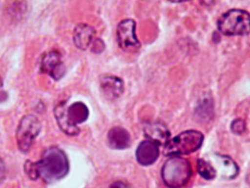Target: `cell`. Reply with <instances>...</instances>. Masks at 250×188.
<instances>
[{"instance_id": "cell-1", "label": "cell", "mask_w": 250, "mask_h": 188, "mask_svg": "<svg viewBox=\"0 0 250 188\" xmlns=\"http://www.w3.org/2000/svg\"><path fill=\"white\" fill-rule=\"evenodd\" d=\"M36 163L39 178L47 184L63 179L69 172L68 157L58 147L47 148L43 152L42 159Z\"/></svg>"}, {"instance_id": "cell-2", "label": "cell", "mask_w": 250, "mask_h": 188, "mask_svg": "<svg viewBox=\"0 0 250 188\" xmlns=\"http://www.w3.org/2000/svg\"><path fill=\"white\" fill-rule=\"evenodd\" d=\"M191 173L189 162L178 156L168 159L162 169V180L169 188H182L189 181Z\"/></svg>"}, {"instance_id": "cell-3", "label": "cell", "mask_w": 250, "mask_h": 188, "mask_svg": "<svg viewBox=\"0 0 250 188\" xmlns=\"http://www.w3.org/2000/svg\"><path fill=\"white\" fill-rule=\"evenodd\" d=\"M218 29L225 35H246L250 33V14L245 10L232 9L221 16Z\"/></svg>"}, {"instance_id": "cell-4", "label": "cell", "mask_w": 250, "mask_h": 188, "mask_svg": "<svg viewBox=\"0 0 250 188\" xmlns=\"http://www.w3.org/2000/svg\"><path fill=\"white\" fill-rule=\"evenodd\" d=\"M203 134L198 131L187 130L171 139L164 148L165 156H178L194 152L203 144Z\"/></svg>"}, {"instance_id": "cell-5", "label": "cell", "mask_w": 250, "mask_h": 188, "mask_svg": "<svg viewBox=\"0 0 250 188\" xmlns=\"http://www.w3.org/2000/svg\"><path fill=\"white\" fill-rule=\"evenodd\" d=\"M42 130V123L36 116H24L19 123L16 132L17 145L20 151L27 153Z\"/></svg>"}, {"instance_id": "cell-6", "label": "cell", "mask_w": 250, "mask_h": 188, "mask_svg": "<svg viewBox=\"0 0 250 188\" xmlns=\"http://www.w3.org/2000/svg\"><path fill=\"white\" fill-rule=\"evenodd\" d=\"M117 41L121 49L134 53L140 49L141 44L136 35V22L133 19L121 21L117 26Z\"/></svg>"}, {"instance_id": "cell-7", "label": "cell", "mask_w": 250, "mask_h": 188, "mask_svg": "<svg viewBox=\"0 0 250 188\" xmlns=\"http://www.w3.org/2000/svg\"><path fill=\"white\" fill-rule=\"evenodd\" d=\"M62 58V54L58 49L46 51L41 59V71L49 75L55 81L62 79L66 72Z\"/></svg>"}, {"instance_id": "cell-8", "label": "cell", "mask_w": 250, "mask_h": 188, "mask_svg": "<svg viewBox=\"0 0 250 188\" xmlns=\"http://www.w3.org/2000/svg\"><path fill=\"white\" fill-rule=\"evenodd\" d=\"M210 164L216 170V175H219L223 179H233L238 173V167L236 163L228 156L222 154H213L209 157Z\"/></svg>"}, {"instance_id": "cell-9", "label": "cell", "mask_w": 250, "mask_h": 188, "mask_svg": "<svg viewBox=\"0 0 250 188\" xmlns=\"http://www.w3.org/2000/svg\"><path fill=\"white\" fill-rule=\"evenodd\" d=\"M145 136L148 141L164 147L170 141L171 134L167 126L161 121L147 122L143 127Z\"/></svg>"}, {"instance_id": "cell-10", "label": "cell", "mask_w": 250, "mask_h": 188, "mask_svg": "<svg viewBox=\"0 0 250 188\" xmlns=\"http://www.w3.org/2000/svg\"><path fill=\"white\" fill-rule=\"evenodd\" d=\"M100 87L102 94L109 101L119 98L124 91L122 79L115 75L106 74L100 78Z\"/></svg>"}, {"instance_id": "cell-11", "label": "cell", "mask_w": 250, "mask_h": 188, "mask_svg": "<svg viewBox=\"0 0 250 188\" xmlns=\"http://www.w3.org/2000/svg\"><path fill=\"white\" fill-rule=\"evenodd\" d=\"M159 156V145L148 140L140 142L136 150V158L142 165H150L156 161Z\"/></svg>"}, {"instance_id": "cell-12", "label": "cell", "mask_w": 250, "mask_h": 188, "mask_svg": "<svg viewBox=\"0 0 250 188\" xmlns=\"http://www.w3.org/2000/svg\"><path fill=\"white\" fill-rule=\"evenodd\" d=\"M96 30L87 24H79L75 26L73 33V39L77 48L86 50L94 39Z\"/></svg>"}, {"instance_id": "cell-13", "label": "cell", "mask_w": 250, "mask_h": 188, "mask_svg": "<svg viewBox=\"0 0 250 188\" xmlns=\"http://www.w3.org/2000/svg\"><path fill=\"white\" fill-rule=\"evenodd\" d=\"M67 109L65 101H61L55 106L54 110L57 123L61 130L68 136H77L80 134V129L78 126L71 124L67 116Z\"/></svg>"}, {"instance_id": "cell-14", "label": "cell", "mask_w": 250, "mask_h": 188, "mask_svg": "<svg viewBox=\"0 0 250 188\" xmlns=\"http://www.w3.org/2000/svg\"><path fill=\"white\" fill-rule=\"evenodd\" d=\"M107 142L114 149H125L131 145V136L126 129L115 126L108 132Z\"/></svg>"}, {"instance_id": "cell-15", "label": "cell", "mask_w": 250, "mask_h": 188, "mask_svg": "<svg viewBox=\"0 0 250 188\" xmlns=\"http://www.w3.org/2000/svg\"><path fill=\"white\" fill-rule=\"evenodd\" d=\"M67 116L71 124L78 126L88 118L89 110L84 103L77 101L68 107Z\"/></svg>"}, {"instance_id": "cell-16", "label": "cell", "mask_w": 250, "mask_h": 188, "mask_svg": "<svg viewBox=\"0 0 250 188\" xmlns=\"http://www.w3.org/2000/svg\"><path fill=\"white\" fill-rule=\"evenodd\" d=\"M197 166V171L204 179L210 180L216 177V170L208 160L206 159H199Z\"/></svg>"}, {"instance_id": "cell-17", "label": "cell", "mask_w": 250, "mask_h": 188, "mask_svg": "<svg viewBox=\"0 0 250 188\" xmlns=\"http://www.w3.org/2000/svg\"><path fill=\"white\" fill-rule=\"evenodd\" d=\"M24 171L29 178L32 180H37L39 179V173H38L37 166L34 162L27 160L24 166Z\"/></svg>"}, {"instance_id": "cell-18", "label": "cell", "mask_w": 250, "mask_h": 188, "mask_svg": "<svg viewBox=\"0 0 250 188\" xmlns=\"http://www.w3.org/2000/svg\"><path fill=\"white\" fill-rule=\"evenodd\" d=\"M231 129L235 134H242L246 129L245 121L242 119H236L231 124Z\"/></svg>"}, {"instance_id": "cell-19", "label": "cell", "mask_w": 250, "mask_h": 188, "mask_svg": "<svg viewBox=\"0 0 250 188\" xmlns=\"http://www.w3.org/2000/svg\"><path fill=\"white\" fill-rule=\"evenodd\" d=\"M105 45L103 41L100 39L95 40L94 44H93V48H92V51H93L96 54H99L104 49Z\"/></svg>"}, {"instance_id": "cell-20", "label": "cell", "mask_w": 250, "mask_h": 188, "mask_svg": "<svg viewBox=\"0 0 250 188\" xmlns=\"http://www.w3.org/2000/svg\"><path fill=\"white\" fill-rule=\"evenodd\" d=\"M109 188H132L129 184L123 181H117L111 184Z\"/></svg>"}]
</instances>
